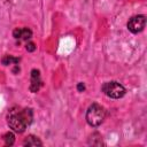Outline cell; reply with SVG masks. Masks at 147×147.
Masks as SVG:
<instances>
[{"label": "cell", "instance_id": "cell-1", "mask_svg": "<svg viewBox=\"0 0 147 147\" xmlns=\"http://www.w3.org/2000/svg\"><path fill=\"white\" fill-rule=\"evenodd\" d=\"M33 118L32 110L30 108H20L13 107L8 110L7 123L9 127L17 133H22L31 124Z\"/></svg>", "mask_w": 147, "mask_h": 147}, {"label": "cell", "instance_id": "cell-5", "mask_svg": "<svg viewBox=\"0 0 147 147\" xmlns=\"http://www.w3.org/2000/svg\"><path fill=\"white\" fill-rule=\"evenodd\" d=\"M41 85V80H40V74L38 70L33 69L31 71V84H30V90L31 92H37L39 90Z\"/></svg>", "mask_w": 147, "mask_h": 147}, {"label": "cell", "instance_id": "cell-7", "mask_svg": "<svg viewBox=\"0 0 147 147\" xmlns=\"http://www.w3.org/2000/svg\"><path fill=\"white\" fill-rule=\"evenodd\" d=\"M23 145H24V146H41L42 142H41L37 137H34V136H29V137L25 138Z\"/></svg>", "mask_w": 147, "mask_h": 147}, {"label": "cell", "instance_id": "cell-9", "mask_svg": "<svg viewBox=\"0 0 147 147\" xmlns=\"http://www.w3.org/2000/svg\"><path fill=\"white\" fill-rule=\"evenodd\" d=\"M3 140H5V144H6L7 146H11V145L14 144V141H15V136H14V133H11V132L5 133Z\"/></svg>", "mask_w": 147, "mask_h": 147}, {"label": "cell", "instance_id": "cell-10", "mask_svg": "<svg viewBox=\"0 0 147 147\" xmlns=\"http://www.w3.org/2000/svg\"><path fill=\"white\" fill-rule=\"evenodd\" d=\"M34 49H36V46H34L33 42H28V44H26V51H29V52H33Z\"/></svg>", "mask_w": 147, "mask_h": 147}, {"label": "cell", "instance_id": "cell-2", "mask_svg": "<svg viewBox=\"0 0 147 147\" xmlns=\"http://www.w3.org/2000/svg\"><path fill=\"white\" fill-rule=\"evenodd\" d=\"M106 117V110L98 103H93L86 111V122L91 126H99Z\"/></svg>", "mask_w": 147, "mask_h": 147}, {"label": "cell", "instance_id": "cell-8", "mask_svg": "<svg viewBox=\"0 0 147 147\" xmlns=\"http://www.w3.org/2000/svg\"><path fill=\"white\" fill-rule=\"evenodd\" d=\"M1 62H2L3 65H9V64H11V63L16 64V63L18 62V59L13 57L11 55H5V56L2 57V60H1Z\"/></svg>", "mask_w": 147, "mask_h": 147}, {"label": "cell", "instance_id": "cell-6", "mask_svg": "<svg viewBox=\"0 0 147 147\" xmlns=\"http://www.w3.org/2000/svg\"><path fill=\"white\" fill-rule=\"evenodd\" d=\"M13 36L16 38V39H22V40H28L31 38L32 36V32L30 29L28 28H17L14 30L13 32Z\"/></svg>", "mask_w": 147, "mask_h": 147}, {"label": "cell", "instance_id": "cell-3", "mask_svg": "<svg viewBox=\"0 0 147 147\" xmlns=\"http://www.w3.org/2000/svg\"><path fill=\"white\" fill-rule=\"evenodd\" d=\"M102 92L111 99H119L124 96L125 88L118 82H107L102 85Z\"/></svg>", "mask_w": 147, "mask_h": 147}, {"label": "cell", "instance_id": "cell-11", "mask_svg": "<svg viewBox=\"0 0 147 147\" xmlns=\"http://www.w3.org/2000/svg\"><path fill=\"white\" fill-rule=\"evenodd\" d=\"M77 88H78V91L83 92V91L85 90V86H84V84H83V83H79V84H78V86H77Z\"/></svg>", "mask_w": 147, "mask_h": 147}, {"label": "cell", "instance_id": "cell-4", "mask_svg": "<svg viewBox=\"0 0 147 147\" xmlns=\"http://www.w3.org/2000/svg\"><path fill=\"white\" fill-rule=\"evenodd\" d=\"M146 26V16L145 15H136L132 16L127 22V29L132 33L141 32Z\"/></svg>", "mask_w": 147, "mask_h": 147}]
</instances>
